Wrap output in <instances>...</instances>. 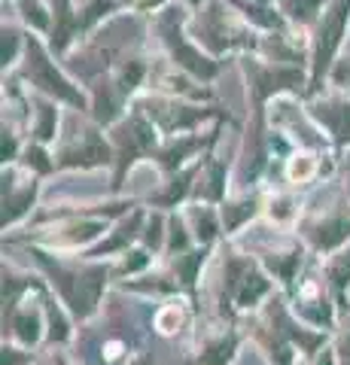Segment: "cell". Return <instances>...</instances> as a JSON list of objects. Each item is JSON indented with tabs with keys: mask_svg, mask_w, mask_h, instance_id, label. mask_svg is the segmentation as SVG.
Returning <instances> with one entry per match:
<instances>
[{
	"mask_svg": "<svg viewBox=\"0 0 350 365\" xmlns=\"http://www.w3.org/2000/svg\"><path fill=\"white\" fill-rule=\"evenodd\" d=\"M189 19H192V9L183 6L180 0H171V4L162 6L150 19V34L162 46L168 64L207 86L220 76V58H213L205 46L195 43V37L189 34Z\"/></svg>",
	"mask_w": 350,
	"mask_h": 365,
	"instance_id": "obj_1",
	"label": "cell"
},
{
	"mask_svg": "<svg viewBox=\"0 0 350 365\" xmlns=\"http://www.w3.org/2000/svg\"><path fill=\"white\" fill-rule=\"evenodd\" d=\"M189 34L195 37L198 46L213 55V58H225V55H247L259 49V34L250 21H247L229 0H210L189 19Z\"/></svg>",
	"mask_w": 350,
	"mask_h": 365,
	"instance_id": "obj_2",
	"label": "cell"
},
{
	"mask_svg": "<svg viewBox=\"0 0 350 365\" xmlns=\"http://www.w3.org/2000/svg\"><path fill=\"white\" fill-rule=\"evenodd\" d=\"M19 76H21V83H25L31 91H37V95L55 98L67 110H86L88 113V91L71 76L67 67L58 64V55L49 49L46 37H37V34L28 37V49L21 55Z\"/></svg>",
	"mask_w": 350,
	"mask_h": 365,
	"instance_id": "obj_3",
	"label": "cell"
},
{
	"mask_svg": "<svg viewBox=\"0 0 350 365\" xmlns=\"http://www.w3.org/2000/svg\"><path fill=\"white\" fill-rule=\"evenodd\" d=\"M347 40H350V0H332V4L323 9V16L317 19V25H314L308 34V43H311L308 98L326 88L329 71H332L335 58L341 55Z\"/></svg>",
	"mask_w": 350,
	"mask_h": 365,
	"instance_id": "obj_4",
	"label": "cell"
},
{
	"mask_svg": "<svg viewBox=\"0 0 350 365\" xmlns=\"http://www.w3.org/2000/svg\"><path fill=\"white\" fill-rule=\"evenodd\" d=\"M304 101H308V113L320 125V131L332 143L350 146V95L326 86V91H317Z\"/></svg>",
	"mask_w": 350,
	"mask_h": 365,
	"instance_id": "obj_5",
	"label": "cell"
},
{
	"mask_svg": "<svg viewBox=\"0 0 350 365\" xmlns=\"http://www.w3.org/2000/svg\"><path fill=\"white\" fill-rule=\"evenodd\" d=\"M16 9V19L37 37H49L55 25V9L52 0H4Z\"/></svg>",
	"mask_w": 350,
	"mask_h": 365,
	"instance_id": "obj_6",
	"label": "cell"
},
{
	"mask_svg": "<svg viewBox=\"0 0 350 365\" xmlns=\"http://www.w3.org/2000/svg\"><path fill=\"white\" fill-rule=\"evenodd\" d=\"M28 37L31 31L21 25V21H6L4 19V28H0V58H4V73L6 71H16L21 64V55L28 49Z\"/></svg>",
	"mask_w": 350,
	"mask_h": 365,
	"instance_id": "obj_7",
	"label": "cell"
},
{
	"mask_svg": "<svg viewBox=\"0 0 350 365\" xmlns=\"http://www.w3.org/2000/svg\"><path fill=\"white\" fill-rule=\"evenodd\" d=\"M274 4L292 28L311 34V28L317 25V19L323 16V9L329 6L332 0H274Z\"/></svg>",
	"mask_w": 350,
	"mask_h": 365,
	"instance_id": "obj_8",
	"label": "cell"
},
{
	"mask_svg": "<svg viewBox=\"0 0 350 365\" xmlns=\"http://www.w3.org/2000/svg\"><path fill=\"white\" fill-rule=\"evenodd\" d=\"M317 170H320V155L311 153V150L292 153L289 162H287V174H289L292 182H304V180L317 177Z\"/></svg>",
	"mask_w": 350,
	"mask_h": 365,
	"instance_id": "obj_9",
	"label": "cell"
},
{
	"mask_svg": "<svg viewBox=\"0 0 350 365\" xmlns=\"http://www.w3.org/2000/svg\"><path fill=\"white\" fill-rule=\"evenodd\" d=\"M180 4H183V6H189V9H192V13H195V9H201V6H207V4H210V0H180Z\"/></svg>",
	"mask_w": 350,
	"mask_h": 365,
	"instance_id": "obj_10",
	"label": "cell"
},
{
	"mask_svg": "<svg viewBox=\"0 0 350 365\" xmlns=\"http://www.w3.org/2000/svg\"><path fill=\"white\" fill-rule=\"evenodd\" d=\"M347 189H350V182H347Z\"/></svg>",
	"mask_w": 350,
	"mask_h": 365,
	"instance_id": "obj_11",
	"label": "cell"
}]
</instances>
